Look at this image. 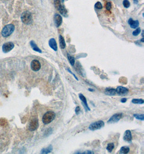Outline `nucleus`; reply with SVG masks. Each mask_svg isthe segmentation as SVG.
Returning <instances> with one entry per match:
<instances>
[{
	"mask_svg": "<svg viewBox=\"0 0 144 154\" xmlns=\"http://www.w3.org/2000/svg\"><path fill=\"white\" fill-rule=\"evenodd\" d=\"M56 117V114L53 111H48L44 114L42 117V121L44 124H48L54 120Z\"/></svg>",
	"mask_w": 144,
	"mask_h": 154,
	"instance_id": "nucleus-1",
	"label": "nucleus"
},
{
	"mask_svg": "<svg viewBox=\"0 0 144 154\" xmlns=\"http://www.w3.org/2000/svg\"><path fill=\"white\" fill-rule=\"evenodd\" d=\"M15 30V26L10 24V25H7L3 28L2 31V35L4 37H8L13 33Z\"/></svg>",
	"mask_w": 144,
	"mask_h": 154,
	"instance_id": "nucleus-2",
	"label": "nucleus"
},
{
	"mask_svg": "<svg viewBox=\"0 0 144 154\" xmlns=\"http://www.w3.org/2000/svg\"><path fill=\"white\" fill-rule=\"evenodd\" d=\"M21 20L22 22L26 25H30L32 23V18L31 13L29 11H24L21 15Z\"/></svg>",
	"mask_w": 144,
	"mask_h": 154,
	"instance_id": "nucleus-3",
	"label": "nucleus"
},
{
	"mask_svg": "<svg viewBox=\"0 0 144 154\" xmlns=\"http://www.w3.org/2000/svg\"><path fill=\"white\" fill-rule=\"evenodd\" d=\"M104 125H105V123L103 121H98L92 123L88 126V129L92 131L97 130H99L103 128Z\"/></svg>",
	"mask_w": 144,
	"mask_h": 154,
	"instance_id": "nucleus-4",
	"label": "nucleus"
},
{
	"mask_svg": "<svg viewBox=\"0 0 144 154\" xmlns=\"http://www.w3.org/2000/svg\"><path fill=\"white\" fill-rule=\"evenodd\" d=\"M122 117V113H117L115 114V115L111 117L110 119L108 121V123L112 124L118 122L119 120H120Z\"/></svg>",
	"mask_w": 144,
	"mask_h": 154,
	"instance_id": "nucleus-5",
	"label": "nucleus"
},
{
	"mask_svg": "<svg viewBox=\"0 0 144 154\" xmlns=\"http://www.w3.org/2000/svg\"><path fill=\"white\" fill-rule=\"evenodd\" d=\"M39 126L38 121L37 119H33L30 121L29 125V129L30 131H35Z\"/></svg>",
	"mask_w": 144,
	"mask_h": 154,
	"instance_id": "nucleus-6",
	"label": "nucleus"
},
{
	"mask_svg": "<svg viewBox=\"0 0 144 154\" xmlns=\"http://www.w3.org/2000/svg\"><path fill=\"white\" fill-rule=\"evenodd\" d=\"M41 63L38 60H34L31 62V68L33 71H37L41 69Z\"/></svg>",
	"mask_w": 144,
	"mask_h": 154,
	"instance_id": "nucleus-7",
	"label": "nucleus"
},
{
	"mask_svg": "<svg viewBox=\"0 0 144 154\" xmlns=\"http://www.w3.org/2000/svg\"><path fill=\"white\" fill-rule=\"evenodd\" d=\"M14 48V44L12 42H7L2 46V50L4 53H8Z\"/></svg>",
	"mask_w": 144,
	"mask_h": 154,
	"instance_id": "nucleus-8",
	"label": "nucleus"
},
{
	"mask_svg": "<svg viewBox=\"0 0 144 154\" xmlns=\"http://www.w3.org/2000/svg\"><path fill=\"white\" fill-rule=\"evenodd\" d=\"M128 92V89L124 87L119 86L115 89V93H117V94L120 96L126 95Z\"/></svg>",
	"mask_w": 144,
	"mask_h": 154,
	"instance_id": "nucleus-9",
	"label": "nucleus"
},
{
	"mask_svg": "<svg viewBox=\"0 0 144 154\" xmlns=\"http://www.w3.org/2000/svg\"><path fill=\"white\" fill-rule=\"evenodd\" d=\"M79 99H81V101L82 102L83 104V105H84L85 110L86 111H88V110L90 111V109L89 107H88L87 102V99H86V98H85V96L83 95L82 93H79Z\"/></svg>",
	"mask_w": 144,
	"mask_h": 154,
	"instance_id": "nucleus-10",
	"label": "nucleus"
},
{
	"mask_svg": "<svg viewBox=\"0 0 144 154\" xmlns=\"http://www.w3.org/2000/svg\"><path fill=\"white\" fill-rule=\"evenodd\" d=\"M62 17L59 14H56L54 15V22L57 27H59L62 23Z\"/></svg>",
	"mask_w": 144,
	"mask_h": 154,
	"instance_id": "nucleus-11",
	"label": "nucleus"
},
{
	"mask_svg": "<svg viewBox=\"0 0 144 154\" xmlns=\"http://www.w3.org/2000/svg\"><path fill=\"white\" fill-rule=\"evenodd\" d=\"M124 140L128 142H131L132 140V136L131 132L130 130H127L125 132L123 136Z\"/></svg>",
	"mask_w": 144,
	"mask_h": 154,
	"instance_id": "nucleus-12",
	"label": "nucleus"
},
{
	"mask_svg": "<svg viewBox=\"0 0 144 154\" xmlns=\"http://www.w3.org/2000/svg\"><path fill=\"white\" fill-rule=\"evenodd\" d=\"M128 23L129 24V25L130 26L131 28L133 29H136L138 27L139 25V21L138 20L136 21H133L132 19H130L128 21Z\"/></svg>",
	"mask_w": 144,
	"mask_h": 154,
	"instance_id": "nucleus-13",
	"label": "nucleus"
},
{
	"mask_svg": "<svg viewBox=\"0 0 144 154\" xmlns=\"http://www.w3.org/2000/svg\"><path fill=\"white\" fill-rule=\"evenodd\" d=\"M49 45L50 47V48H51L52 49H53L55 51H57V43L56 41L55 40V39L54 38H51L50 40L49 41Z\"/></svg>",
	"mask_w": 144,
	"mask_h": 154,
	"instance_id": "nucleus-14",
	"label": "nucleus"
},
{
	"mask_svg": "<svg viewBox=\"0 0 144 154\" xmlns=\"http://www.w3.org/2000/svg\"><path fill=\"white\" fill-rule=\"evenodd\" d=\"M105 94L109 96H113L115 94V89L113 88H108L105 89Z\"/></svg>",
	"mask_w": 144,
	"mask_h": 154,
	"instance_id": "nucleus-15",
	"label": "nucleus"
},
{
	"mask_svg": "<svg viewBox=\"0 0 144 154\" xmlns=\"http://www.w3.org/2000/svg\"><path fill=\"white\" fill-rule=\"evenodd\" d=\"M30 46H31V47H32V49L35 51H37V52H38V53H42V50L39 49V48L38 47V46H37L36 44L35 43V42L33 41H31V42H30Z\"/></svg>",
	"mask_w": 144,
	"mask_h": 154,
	"instance_id": "nucleus-16",
	"label": "nucleus"
},
{
	"mask_svg": "<svg viewBox=\"0 0 144 154\" xmlns=\"http://www.w3.org/2000/svg\"><path fill=\"white\" fill-rule=\"evenodd\" d=\"M59 46L61 49H64L66 46V43L65 40L62 35H59Z\"/></svg>",
	"mask_w": 144,
	"mask_h": 154,
	"instance_id": "nucleus-17",
	"label": "nucleus"
},
{
	"mask_svg": "<svg viewBox=\"0 0 144 154\" xmlns=\"http://www.w3.org/2000/svg\"><path fill=\"white\" fill-rule=\"evenodd\" d=\"M53 147L51 146V145H50V146L48 147L47 148H46L42 149L41 152V154H48V153H51L52 151H53Z\"/></svg>",
	"mask_w": 144,
	"mask_h": 154,
	"instance_id": "nucleus-18",
	"label": "nucleus"
},
{
	"mask_svg": "<svg viewBox=\"0 0 144 154\" xmlns=\"http://www.w3.org/2000/svg\"><path fill=\"white\" fill-rule=\"evenodd\" d=\"M58 11L60 12V13L62 14L63 16H65V17H66L67 16H68L67 15V14H68V12H67V10H66V9L65 7H64V5H61V7Z\"/></svg>",
	"mask_w": 144,
	"mask_h": 154,
	"instance_id": "nucleus-19",
	"label": "nucleus"
},
{
	"mask_svg": "<svg viewBox=\"0 0 144 154\" xmlns=\"http://www.w3.org/2000/svg\"><path fill=\"white\" fill-rule=\"evenodd\" d=\"M129 152H130L129 147L125 146V147H122L121 148V149H120V150H119V153L125 154H127Z\"/></svg>",
	"mask_w": 144,
	"mask_h": 154,
	"instance_id": "nucleus-20",
	"label": "nucleus"
},
{
	"mask_svg": "<svg viewBox=\"0 0 144 154\" xmlns=\"http://www.w3.org/2000/svg\"><path fill=\"white\" fill-rule=\"evenodd\" d=\"M67 56H68V59L69 60L70 64H71V65L72 66L74 65L75 63V59L74 57L72 56L71 55H70V54H67Z\"/></svg>",
	"mask_w": 144,
	"mask_h": 154,
	"instance_id": "nucleus-21",
	"label": "nucleus"
},
{
	"mask_svg": "<svg viewBox=\"0 0 144 154\" xmlns=\"http://www.w3.org/2000/svg\"><path fill=\"white\" fill-rule=\"evenodd\" d=\"M54 5L55 7L56 8V9L57 10H59L61 7V3H60V0H54Z\"/></svg>",
	"mask_w": 144,
	"mask_h": 154,
	"instance_id": "nucleus-22",
	"label": "nucleus"
},
{
	"mask_svg": "<svg viewBox=\"0 0 144 154\" xmlns=\"http://www.w3.org/2000/svg\"><path fill=\"white\" fill-rule=\"evenodd\" d=\"M132 103L134 104H143L144 103V101L143 99H133L132 100Z\"/></svg>",
	"mask_w": 144,
	"mask_h": 154,
	"instance_id": "nucleus-23",
	"label": "nucleus"
},
{
	"mask_svg": "<svg viewBox=\"0 0 144 154\" xmlns=\"http://www.w3.org/2000/svg\"><path fill=\"white\" fill-rule=\"evenodd\" d=\"M115 148V144L113 143H110L108 144V146L106 147V149L108 150V152L110 153H111L113 149Z\"/></svg>",
	"mask_w": 144,
	"mask_h": 154,
	"instance_id": "nucleus-24",
	"label": "nucleus"
},
{
	"mask_svg": "<svg viewBox=\"0 0 144 154\" xmlns=\"http://www.w3.org/2000/svg\"><path fill=\"white\" fill-rule=\"evenodd\" d=\"M133 116L135 117V118L138 120H140V121H143L144 120V114H134Z\"/></svg>",
	"mask_w": 144,
	"mask_h": 154,
	"instance_id": "nucleus-25",
	"label": "nucleus"
},
{
	"mask_svg": "<svg viewBox=\"0 0 144 154\" xmlns=\"http://www.w3.org/2000/svg\"><path fill=\"white\" fill-rule=\"evenodd\" d=\"M140 32H141V29L140 28H138L137 29H136V31H134L132 32V35L134 36H137L140 34Z\"/></svg>",
	"mask_w": 144,
	"mask_h": 154,
	"instance_id": "nucleus-26",
	"label": "nucleus"
},
{
	"mask_svg": "<svg viewBox=\"0 0 144 154\" xmlns=\"http://www.w3.org/2000/svg\"><path fill=\"white\" fill-rule=\"evenodd\" d=\"M123 5L125 8H128L130 7V3L128 1V0H124L123 1Z\"/></svg>",
	"mask_w": 144,
	"mask_h": 154,
	"instance_id": "nucleus-27",
	"label": "nucleus"
},
{
	"mask_svg": "<svg viewBox=\"0 0 144 154\" xmlns=\"http://www.w3.org/2000/svg\"><path fill=\"white\" fill-rule=\"evenodd\" d=\"M94 7L96 9H102V8H103L102 3H101L99 2H97L95 4Z\"/></svg>",
	"mask_w": 144,
	"mask_h": 154,
	"instance_id": "nucleus-28",
	"label": "nucleus"
},
{
	"mask_svg": "<svg viewBox=\"0 0 144 154\" xmlns=\"http://www.w3.org/2000/svg\"><path fill=\"white\" fill-rule=\"evenodd\" d=\"M112 8V4L111 2H108L106 4V8L108 10H110Z\"/></svg>",
	"mask_w": 144,
	"mask_h": 154,
	"instance_id": "nucleus-29",
	"label": "nucleus"
},
{
	"mask_svg": "<svg viewBox=\"0 0 144 154\" xmlns=\"http://www.w3.org/2000/svg\"><path fill=\"white\" fill-rule=\"evenodd\" d=\"M80 107L79 106L76 107V108H75V113L76 114V115H78V114L79 113V111H80Z\"/></svg>",
	"mask_w": 144,
	"mask_h": 154,
	"instance_id": "nucleus-30",
	"label": "nucleus"
},
{
	"mask_svg": "<svg viewBox=\"0 0 144 154\" xmlns=\"http://www.w3.org/2000/svg\"><path fill=\"white\" fill-rule=\"evenodd\" d=\"M67 70H68V71H69V72H70V74H72V75H73V76H74V77H75V78H76V79L77 80V81H78V78H77V76H76V75H75V74H73V72H72V71H71V70H70V69H69V68H68V69H67Z\"/></svg>",
	"mask_w": 144,
	"mask_h": 154,
	"instance_id": "nucleus-31",
	"label": "nucleus"
},
{
	"mask_svg": "<svg viewBox=\"0 0 144 154\" xmlns=\"http://www.w3.org/2000/svg\"><path fill=\"white\" fill-rule=\"evenodd\" d=\"M81 154H93V152H91V151H90V150H87V151H85V152H83V153H82Z\"/></svg>",
	"mask_w": 144,
	"mask_h": 154,
	"instance_id": "nucleus-32",
	"label": "nucleus"
},
{
	"mask_svg": "<svg viewBox=\"0 0 144 154\" xmlns=\"http://www.w3.org/2000/svg\"><path fill=\"white\" fill-rule=\"evenodd\" d=\"M127 101V98H123L121 99V103H125Z\"/></svg>",
	"mask_w": 144,
	"mask_h": 154,
	"instance_id": "nucleus-33",
	"label": "nucleus"
},
{
	"mask_svg": "<svg viewBox=\"0 0 144 154\" xmlns=\"http://www.w3.org/2000/svg\"><path fill=\"white\" fill-rule=\"evenodd\" d=\"M134 3H136V4H138V1H137V0H134Z\"/></svg>",
	"mask_w": 144,
	"mask_h": 154,
	"instance_id": "nucleus-34",
	"label": "nucleus"
},
{
	"mask_svg": "<svg viewBox=\"0 0 144 154\" xmlns=\"http://www.w3.org/2000/svg\"><path fill=\"white\" fill-rule=\"evenodd\" d=\"M88 90H89L90 92H93V91H94V90H93V89H91V88H88Z\"/></svg>",
	"mask_w": 144,
	"mask_h": 154,
	"instance_id": "nucleus-35",
	"label": "nucleus"
},
{
	"mask_svg": "<svg viewBox=\"0 0 144 154\" xmlns=\"http://www.w3.org/2000/svg\"><path fill=\"white\" fill-rule=\"evenodd\" d=\"M140 42H143H143H144V38H143L142 39V40H140Z\"/></svg>",
	"mask_w": 144,
	"mask_h": 154,
	"instance_id": "nucleus-36",
	"label": "nucleus"
},
{
	"mask_svg": "<svg viewBox=\"0 0 144 154\" xmlns=\"http://www.w3.org/2000/svg\"><path fill=\"white\" fill-rule=\"evenodd\" d=\"M142 36H143V37H144V31H143V33H142Z\"/></svg>",
	"mask_w": 144,
	"mask_h": 154,
	"instance_id": "nucleus-37",
	"label": "nucleus"
},
{
	"mask_svg": "<svg viewBox=\"0 0 144 154\" xmlns=\"http://www.w3.org/2000/svg\"><path fill=\"white\" fill-rule=\"evenodd\" d=\"M62 1H63V2H64V0H62Z\"/></svg>",
	"mask_w": 144,
	"mask_h": 154,
	"instance_id": "nucleus-38",
	"label": "nucleus"
}]
</instances>
